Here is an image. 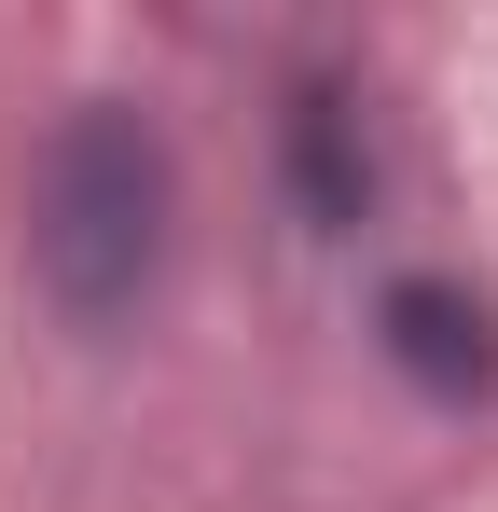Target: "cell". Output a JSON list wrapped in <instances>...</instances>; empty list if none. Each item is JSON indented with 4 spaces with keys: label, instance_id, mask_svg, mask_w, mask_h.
Wrapping results in <instances>:
<instances>
[{
    "label": "cell",
    "instance_id": "3",
    "mask_svg": "<svg viewBox=\"0 0 498 512\" xmlns=\"http://www.w3.org/2000/svg\"><path fill=\"white\" fill-rule=\"evenodd\" d=\"M291 180H305V222H360L374 208V153H360V111L332 84L291 97Z\"/></svg>",
    "mask_w": 498,
    "mask_h": 512
},
{
    "label": "cell",
    "instance_id": "2",
    "mask_svg": "<svg viewBox=\"0 0 498 512\" xmlns=\"http://www.w3.org/2000/svg\"><path fill=\"white\" fill-rule=\"evenodd\" d=\"M374 333H388V360H402L429 402H498V305L485 291H457V277H388Z\"/></svg>",
    "mask_w": 498,
    "mask_h": 512
},
{
    "label": "cell",
    "instance_id": "1",
    "mask_svg": "<svg viewBox=\"0 0 498 512\" xmlns=\"http://www.w3.org/2000/svg\"><path fill=\"white\" fill-rule=\"evenodd\" d=\"M166 222H180L166 139L125 111V97H83L70 125L42 139V180H28V263H42V291H56L70 333H111V319L153 305Z\"/></svg>",
    "mask_w": 498,
    "mask_h": 512
}]
</instances>
